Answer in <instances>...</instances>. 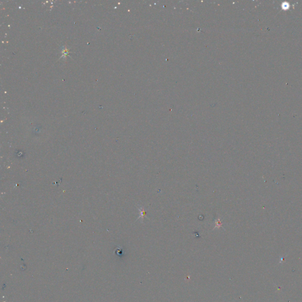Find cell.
<instances>
[{
    "instance_id": "6da1fadb",
    "label": "cell",
    "mask_w": 302,
    "mask_h": 302,
    "mask_svg": "<svg viewBox=\"0 0 302 302\" xmlns=\"http://www.w3.org/2000/svg\"><path fill=\"white\" fill-rule=\"evenodd\" d=\"M138 211L139 212V216L138 218V219H140V222H143V219L144 218L146 217L147 219H149V217L147 216V213H146V211L145 210V208L143 207H142V206H139L138 207Z\"/></svg>"
},
{
    "instance_id": "7a4b0ae2",
    "label": "cell",
    "mask_w": 302,
    "mask_h": 302,
    "mask_svg": "<svg viewBox=\"0 0 302 302\" xmlns=\"http://www.w3.org/2000/svg\"><path fill=\"white\" fill-rule=\"evenodd\" d=\"M220 228H223L224 230V228L222 226V221H221V218L219 217H218V218H217L216 219H215V226L213 228V230H214L216 228H218L219 229Z\"/></svg>"
}]
</instances>
